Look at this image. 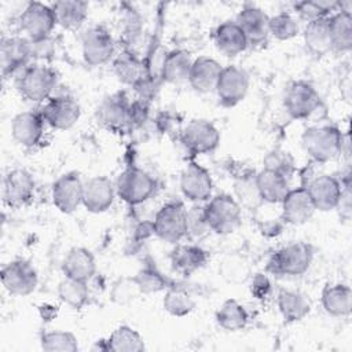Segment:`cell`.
<instances>
[{
	"instance_id": "ac0fdd59",
	"label": "cell",
	"mask_w": 352,
	"mask_h": 352,
	"mask_svg": "<svg viewBox=\"0 0 352 352\" xmlns=\"http://www.w3.org/2000/svg\"><path fill=\"white\" fill-rule=\"evenodd\" d=\"M129 102L124 94H114L106 98L96 110L98 121L111 132H121L128 128Z\"/></svg>"
},
{
	"instance_id": "ffe728a7",
	"label": "cell",
	"mask_w": 352,
	"mask_h": 352,
	"mask_svg": "<svg viewBox=\"0 0 352 352\" xmlns=\"http://www.w3.org/2000/svg\"><path fill=\"white\" fill-rule=\"evenodd\" d=\"M282 204V219L294 226L307 223L315 213L314 202L308 194L307 187H298L290 190L283 198Z\"/></svg>"
},
{
	"instance_id": "60d3db41",
	"label": "cell",
	"mask_w": 352,
	"mask_h": 352,
	"mask_svg": "<svg viewBox=\"0 0 352 352\" xmlns=\"http://www.w3.org/2000/svg\"><path fill=\"white\" fill-rule=\"evenodd\" d=\"M338 7H341V3L337 1H300L294 4V11L298 14V16L308 22L329 18L333 11H338Z\"/></svg>"
},
{
	"instance_id": "d6a6232c",
	"label": "cell",
	"mask_w": 352,
	"mask_h": 352,
	"mask_svg": "<svg viewBox=\"0 0 352 352\" xmlns=\"http://www.w3.org/2000/svg\"><path fill=\"white\" fill-rule=\"evenodd\" d=\"M114 73L118 80L128 85L139 87L147 77L144 63L131 52H122L114 60Z\"/></svg>"
},
{
	"instance_id": "2e32d148",
	"label": "cell",
	"mask_w": 352,
	"mask_h": 352,
	"mask_svg": "<svg viewBox=\"0 0 352 352\" xmlns=\"http://www.w3.org/2000/svg\"><path fill=\"white\" fill-rule=\"evenodd\" d=\"M180 190L192 202L208 201L212 195L213 182L210 173L197 162H190L180 176Z\"/></svg>"
},
{
	"instance_id": "b9f144b4",
	"label": "cell",
	"mask_w": 352,
	"mask_h": 352,
	"mask_svg": "<svg viewBox=\"0 0 352 352\" xmlns=\"http://www.w3.org/2000/svg\"><path fill=\"white\" fill-rule=\"evenodd\" d=\"M268 30L271 36L285 41L297 36L298 23L289 12H279L274 16H270Z\"/></svg>"
},
{
	"instance_id": "681fc988",
	"label": "cell",
	"mask_w": 352,
	"mask_h": 352,
	"mask_svg": "<svg viewBox=\"0 0 352 352\" xmlns=\"http://www.w3.org/2000/svg\"><path fill=\"white\" fill-rule=\"evenodd\" d=\"M250 292L258 300L265 298L271 292V282H270L268 276L264 274L254 275L252 285H250Z\"/></svg>"
},
{
	"instance_id": "4fadbf2b",
	"label": "cell",
	"mask_w": 352,
	"mask_h": 352,
	"mask_svg": "<svg viewBox=\"0 0 352 352\" xmlns=\"http://www.w3.org/2000/svg\"><path fill=\"white\" fill-rule=\"evenodd\" d=\"M84 183L77 172H67L52 184V202L62 213H72L82 204Z\"/></svg>"
},
{
	"instance_id": "cb8c5ba5",
	"label": "cell",
	"mask_w": 352,
	"mask_h": 352,
	"mask_svg": "<svg viewBox=\"0 0 352 352\" xmlns=\"http://www.w3.org/2000/svg\"><path fill=\"white\" fill-rule=\"evenodd\" d=\"M221 69L223 66L216 59L201 56L192 60L187 81L197 92H212L216 88Z\"/></svg>"
},
{
	"instance_id": "8fae6325",
	"label": "cell",
	"mask_w": 352,
	"mask_h": 352,
	"mask_svg": "<svg viewBox=\"0 0 352 352\" xmlns=\"http://www.w3.org/2000/svg\"><path fill=\"white\" fill-rule=\"evenodd\" d=\"M249 89V76L248 73L234 65L221 69L216 84V94L219 102L226 107H234L242 102Z\"/></svg>"
},
{
	"instance_id": "74e56055",
	"label": "cell",
	"mask_w": 352,
	"mask_h": 352,
	"mask_svg": "<svg viewBox=\"0 0 352 352\" xmlns=\"http://www.w3.org/2000/svg\"><path fill=\"white\" fill-rule=\"evenodd\" d=\"M58 296L62 302L73 309H81L89 297L87 282L65 278L58 286Z\"/></svg>"
},
{
	"instance_id": "f6af8a7d",
	"label": "cell",
	"mask_w": 352,
	"mask_h": 352,
	"mask_svg": "<svg viewBox=\"0 0 352 352\" xmlns=\"http://www.w3.org/2000/svg\"><path fill=\"white\" fill-rule=\"evenodd\" d=\"M235 192L239 201L245 205H253L261 201L257 186H256V175H245L235 183Z\"/></svg>"
},
{
	"instance_id": "f907efd6",
	"label": "cell",
	"mask_w": 352,
	"mask_h": 352,
	"mask_svg": "<svg viewBox=\"0 0 352 352\" xmlns=\"http://www.w3.org/2000/svg\"><path fill=\"white\" fill-rule=\"evenodd\" d=\"M351 183L349 180H346V183L342 186V191H341V197L338 201L337 208L341 210V216L345 219H349L351 216Z\"/></svg>"
},
{
	"instance_id": "ab89813d",
	"label": "cell",
	"mask_w": 352,
	"mask_h": 352,
	"mask_svg": "<svg viewBox=\"0 0 352 352\" xmlns=\"http://www.w3.org/2000/svg\"><path fill=\"white\" fill-rule=\"evenodd\" d=\"M40 342L47 352H76L78 349L77 337L66 330L47 331L41 336Z\"/></svg>"
},
{
	"instance_id": "f35d334b",
	"label": "cell",
	"mask_w": 352,
	"mask_h": 352,
	"mask_svg": "<svg viewBox=\"0 0 352 352\" xmlns=\"http://www.w3.org/2000/svg\"><path fill=\"white\" fill-rule=\"evenodd\" d=\"M162 305L169 315L182 318L194 309L195 302L186 290L179 287H169L162 300Z\"/></svg>"
},
{
	"instance_id": "1f68e13d",
	"label": "cell",
	"mask_w": 352,
	"mask_h": 352,
	"mask_svg": "<svg viewBox=\"0 0 352 352\" xmlns=\"http://www.w3.org/2000/svg\"><path fill=\"white\" fill-rule=\"evenodd\" d=\"M191 56L184 50L169 51L161 65V77L169 84H179L188 77L191 67Z\"/></svg>"
},
{
	"instance_id": "83f0119b",
	"label": "cell",
	"mask_w": 352,
	"mask_h": 352,
	"mask_svg": "<svg viewBox=\"0 0 352 352\" xmlns=\"http://www.w3.org/2000/svg\"><path fill=\"white\" fill-rule=\"evenodd\" d=\"M214 44L220 52L227 56H235L243 52L248 47V40L235 21L220 23L213 34Z\"/></svg>"
},
{
	"instance_id": "5bb4252c",
	"label": "cell",
	"mask_w": 352,
	"mask_h": 352,
	"mask_svg": "<svg viewBox=\"0 0 352 352\" xmlns=\"http://www.w3.org/2000/svg\"><path fill=\"white\" fill-rule=\"evenodd\" d=\"M34 192V180L26 169H12L3 180V201L10 208H21L30 202Z\"/></svg>"
},
{
	"instance_id": "e575fe53",
	"label": "cell",
	"mask_w": 352,
	"mask_h": 352,
	"mask_svg": "<svg viewBox=\"0 0 352 352\" xmlns=\"http://www.w3.org/2000/svg\"><path fill=\"white\" fill-rule=\"evenodd\" d=\"M304 43L314 55H324L331 50L329 18L308 22L304 30Z\"/></svg>"
},
{
	"instance_id": "7402d4cb",
	"label": "cell",
	"mask_w": 352,
	"mask_h": 352,
	"mask_svg": "<svg viewBox=\"0 0 352 352\" xmlns=\"http://www.w3.org/2000/svg\"><path fill=\"white\" fill-rule=\"evenodd\" d=\"M307 190L315 209L327 212L337 208L342 191V184L334 176L322 175L314 179Z\"/></svg>"
},
{
	"instance_id": "bcb514c9",
	"label": "cell",
	"mask_w": 352,
	"mask_h": 352,
	"mask_svg": "<svg viewBox=\"0 0 352 352\" xmlns=\"http://www.w3.org/2000/svg\"><path fill=\"white\" fill-rule=\"evenodd\" d=\"M264 168L279 172L286 177L293 172V160L289 153L285 151H272L264 160Z\"/></svg>"
},
{
	"instance_id": "44dd1931",
	"label": "cell",
	"mask_w": 352,
	"mask_h": 352,
	"mask_svg": "<svg viewBox=\"0 0 352 352\" xmlns=\"http://www.w3.org/2000/svg\"><path fill=\"white\" fill-rule=\"evenodd\" d=\"M32 59L30 41L25 37H7L1 41V70L4 76L23 72Z\"/></svg>"
},
{
	"instance_id": "4316f807",
	"label": "cell",
	"mask_w": 352,
	"mask_h": 352,
	"mask_svg": "<svg viewBox=\"0 0 352 352\" xmlns=\"http://www.w3.org/2000/svg\"><path fill=\"white\" fill-rule=\"evenodd\" d=\"M256 186L261 201L270 204H280L290 191L289 177L265 168L256 173Z\"/></svg>"
},
{
	"instance_id": "ee69618b",
	"label": "cell",
	"mask_w": 352,
	"mask_h": 352,
	"mask_svg": "<svg viewBox=\"0 0 352 352\" xmlns=\"http://www.w3.org/2000/svg\"><path fill=\"white\" fill-rule=\"evenodd\" d=\"M139 294H142L135 276H124L114 282L111 287V300L116 304L125 305L133 301Z\"/></svg>"
},
{
	"instance_id": "9c48e42d",
	"label": "cell",
	"mask_w": 352,
	"mask_h": 352,
	"mask_svg": "<svg viewBox=\"0 0 352 352\" xmlns=\"http://www.w3.org/2000/svg\"><path fill=\"white\" fill-rule=\"evenodd\" d=\"M182 143L192 154H208L220 143L219 129L208 120H191L182 132Z\"/></svg>"
},
{
	"instance_id": "836d02e7",
	"label": "cell",
	"mask_w": 352,
	"mask_h": 352,
	"mask_svg": "<svg viewBox=\"0 0 352 352\" xmlns=\"http://www.w3.org/2000/svg\"><path fill=\"white\" fill-rule=\"evenodd\" d=\"M276 302H278V308L282 318L287 323H293L304 319L311 311L309 301L302 294L292 290H285V289L279 290Z\"/></svg>"
},
{
	"instance_id": "3957f363",
	"label": "cell",
	"mask_w": 352,
	"mask_h": 352,
	"mask_svg": "<svg viewBox=\"0 0 352 352\" xmlns=\"http://www.w3.org/2000/svg\"><path fill=\"white\" fill-rule=\"evenodd\" d=\"M204 217L209 230L219 235H227L241 224V205L231 195L219 194L204 206Z\"/></svg>"
},
{
	"instance_id": "e0dca14e",
	"label": "cell",
	"mask_w": 352,
	"mask_h": 352,
	"mask_svg": "<svg viewBox=\"0 0 352 352\" xmlns=\"http://www.w3.org/2000/svg\"><path fill=\"white\" fill-rule=\"evenodd\" d=\"M116 187L106 176H95L84 183L82 205L88 212H106L114 202Z\"/></svg>"
},
{
	"instance_id": "6da1fadb",
	"label": "cell",
	"mask_w": 352,
	"mask_h": 352,
	"mask_svg": "<svg viewBox=\"0 0 352 352\" xmlns=\"http://www.w3.org/2000/svg\"><path fill=\"white\" fill-rule=\"evenodd\" d=\"M301 144L312 160L318 162H327L342 151L344 138L337 126H311L304 131Z\"/></svg>"
},
{
	"instance_id": "d590c367",
	"label": "cell",
	"mask_w": 352,
	"mask_h": 352,
	"mask_svg": "<svg viewBox=\"0 0 352 352\" xmlns=\"http://www.w3.org/2000/svg\"><path fill=\"white\" fill-rule=\"evenodd\" d=\"M246 309L234 298H230L221 304L216 312L217 324L227 331L242 330L248 324Z\"/></svg>"
},
{
	"instance_id": "ba28073f",
	"label": "cell",
	"mask_w": 352,
	"mask_h": 352,
	"mask_svg": "<svg viewBox=\"0 0 352 352\" xmlns=\"http://www.w3.org/2000/svg\"><path fill=\"white\" fill-rule=\"evenodd\" d=\"M1 283L4 289L14 296H28L33 293L38 283L37 271L28 260H14L3 267Z\"/></svg>"
},
{
	"instance_id": "7c38bea8",
	"label": "cell",
	"mask_w": 352,
	"mask_h": 352,
	"mask_svg": "<svg viewBox=\"0 0 352 352\" xmlns=\"http://www.w3.org/2000/svg\"><path fill=\"white\" fill-rule=\"evenodd\" d=\"M82 58L91 66H99L110 60L114 54V40L102 26L88 29L81 38Z\"/></svg>"
},
{
	"instance_id": "f1b7e54d",
	"label": "cell",
	"mask_w": 352,
	"mask_h": 352,
	"mask_svg": "<svg viewBox=\"0 0 352 352\" xmlns=\"http://www.w3.org/2000/svg\"><path fill=\"white\" fill-rule=\"evenodd\" d=\"M56 23L67 30H78L88 16V3L81 0H60L52 4Z\"/></svg>"
},
{
	"instance_id": "277c9868",
	"label": "cell",
	"mask_w": 352,
	"mask_h": 352,
	"mask_svg": "<svg viewBox=\"0 0 352 352\" xmlns=\"http://www.w3.org/2000/svg\"><path fill=\"white\" fill-rule=\"evenodd\" d=\"M157 188L155 179L140 168L129 166L120 173L116 183L117 195L129 205L146 202Z\"/></svg>"
},
{
	"instance_id": "8992f818",
	"label": "cell",
	"mask_w": 352,
	"mask_h": 352,
	"mask_svg": "<svg viewBox=\"0 0 352 352\" xmlns=\"http://www.w3.org/2000/svg\"><path fill=\"white\" fill-rule=\"evenodd\" d=\"M56 85V74L43 65L28 66L18 78V91L28 102H43L50 98Z\"/></svg>"
},
{
	"instance_id": "c3c4849f",
	"label": "cell",
	"mask_w": 352,
	"mask_h": 352,
	"mask_svg": "<svg viewBox=\"0 0 352 352\" xmlns=\"http://www.w3.org/2000/svg\"><path fill=\"white\" fill-rule=\"evenodd\" d=\"M148 113V106L144 100H136L129 103V113H128V128L140 126Z\"/></svg>"
},
{
	"instance_id": "f546056e",
	"label": "cell",
	"mask_w": 352,
	"mask_h": 352,
	"mask_svg": "<svg viewBox=\"0 0 352 352\" xmlns=\"http://www.w3.org/2000/svg\"><path fill=\"white\" fill-rule=\"evenodd\" d=\"M331 50L346 52L352 48V15L349 10H338L329 16Z\"/></svg>"
},
{
	"instance_id": "30bf717a",
	"label": "cell",
	"mask_w": 352,
	"mask_h": 352,
	"mask_svg": "<svg viewBox=\"0 0 352 352\" xmlns=\"http://www.w3.org/2000/svg\"><path fill=\"white\" fill-rule=\"evenodd\" d=\"M19 25L30 40L51 36V32L56 25L52 6H47L40 1L28 3L19 16Z\"/></svg>"
},
{
	"instance_id": "d4e9b609",
	"label": "cell",
	"mask_w": 352,
	"mask_h": 352,
	"mask_svg": "<svg viewBox=\"0 0 352 352\" xmlns=\"http://www.w3.org/2000/svg\"><path fill=\"white\" fill-rule=\"evenodd\" d=\"M62 271L66 278L88 282L96 272L95 257L87 248H72L62 261Z\"/></svg>"
},
{
	"instance_id": "4dcf8cb0",
	"label": "cell",
	"mask_w": 352,
	"mask_h": 352,
	"mask_svg": "<svg viewBox=\"0 0 352 352\" xmlns=\"http://www.w3.org/2000/svg\"><path fill=\"white\" fill-rule=\"evenodd\" d=\"M322 305L331 316H348L352 308L351 287L342 283L326 286L322 292Z\"/></svg>"
},
{
	"instance_id": "5b68a950",
	"label": "cell",
	"mask_w": 352,
	"mask_h": 352,
	"mask_svg": "<svg viewBox=\"0 0 352 352\" xmlns=\"http://www.w3.org/2000/svg\"><path fill=\"white\" fill-rule=\"evenodd\" d=\"M151 230L161 241L168 243H177L187 236V210L183 204H165L155 213Z\"/></svg>"
},
{
	"instance_id": "8d00e7d4",
	"label": "cell",
	"mask_w": 352,
	"mask_h": 352,
	"mask_svg": "<svg viewBox=\"0 0 352 352\" xmlns=\"http://www.w3.org/2000/svg\"><path fill=\"white\" fill-rule=\"evenodd\" d=\"M106 342L107 349L113 352H142L146 348L142 336L125 324L117 327Z\"/></svg>"
},
{
	"instance_id": "603a6c76",
	"label": "cell",
	"mask_w": 352,
	"mask_h": 352,
	"mask_svg": "<svg viewBox=\"0 0 352 352\" xmlns=\"http://www.w3.org/2000/svg\"><path fill=\"white\" fill-rule=\"evenodd\" d=\"M236 25L241 28L249 44H261L267 40L270 30V16L258 7L246 6L243 7L235 19Z\"/></svg>"
},
{
	"instance_id": "7a4b0ae2",
	"label": "cell",
	"mask_w": 352,
	"mask_h": 352,
	"mask_svg": "<svg viewBox=\"0 0 352 352\" xmlns=\"http://www.w3.org/2000/svg\"><path fill=\"white\" fill-rule=\"evenodd\" d=\"M314 257V249L305 242H293L276 250L268 260L267 270L272 275L298 276L308 271Z\"/></svg>"
},
{
	"instance_id": "484cf974",
	"label": "cell",
	"mask_w": 352,
	"mask_h": 352,
	"mask_svg": "<svg viewBox=\"0 0 352 352\" xmlns=\"http://www.w3.org/2000/svg\"><path fill=\"white\" fill-rule=\"evenodd\" d=\"M209 254L198 245H177L170 253V264L173 271L183 276H188L206 265Z\"/></svg>"
},
{
	"instance_id": "7bdbcfd3",
	"label": "cell",
	"mask_w": 352,
	"mask_h": 352,
	"mask_svg": "<svg viewBox=\"0 0 352 352\" xmlns=\"http://www.w3.org/2000/svg\"><path fill=\"white\" fill-rule=\"evenodd\" d=\"M135 279L139 285V289L143 294L161 292L168 286V279L153 265L143 267L136 275Z\"/></svg>"
},
{
	"instance_id": "7dc6e473",
	"label": "cell",
	"mask_w": 352,
	"mask_h": 352,
	"mask_svg": "<svg viewBox=\"0 0 352 352\" xmlns=\"http://www.w3.org/2000/svg\"><path fill=\"white\" fill-rule=\"evenodd\" d=\"M30 52L32 59H48L54 54V41L51 36L37 40H30Z\"/></svg>"
},
{
	"instance_id": "d6986e66",
	"label": "cell",
	"mask_w": 352,
	"mask_h": 352,
	"mask_svg": "<svg viewBox=\"0 0 352 352\" xmlns=\"http://www.w3.org/2000/svg\"><path fill=\"white\" fill-rule=\"evenodd\" d=\"M44 122L41 111H22L11 122V135L16 143L34 147L43 138Z\"/></svg>"
},
{
	"instance_id": "9a60e30c",
	"label": "cell",
	"mask_w": 352,
	"mask_h": 352,
	"mask_svg": "<svg viewBox=\"0 0 352 352\" xmlns=\"http://www.w3.org/2000/svg\"><path fill=\"white\" fill-rule=\"evenodd\" d=\"M44 121L54 129H69L80 118V104L70 96L51 98L41 110Z\"/></svg>"
},
{
	"instance_id": "52a82bcc",
	"label": "cell",
	"mask_w": 352,
	"mask_h": 352,
	"mask_svg": "<svg viewBox=\"0 0 352 352\" xmlns=\"http://www.w3.org/2000/svg\"><path fill=\"white\" fill-rule=\"evenodd\" d=\"M322 104L318 91L305 81L293 82L285 95L283 106L294 120H305L315 114Z\"/></svg>"
}]
</instances>
